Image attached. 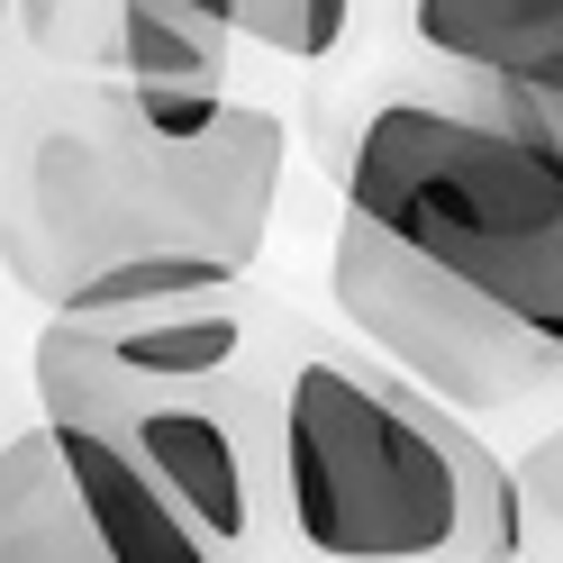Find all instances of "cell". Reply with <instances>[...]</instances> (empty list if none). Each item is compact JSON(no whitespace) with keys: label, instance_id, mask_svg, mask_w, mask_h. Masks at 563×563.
<instances>
[{"label":"cell","instance_id":"cell-1","mask_svg":"<svg viewBox=\"0 0 563 563\" xmlns=\"http://www.w3.org/2000/svg\"><path fill=\"white\" fill-rule=\"evenodd\" d=\"M282 119L228 100L209 136H164L136 82H46L0 136V264L55 319L219 300L264 255Z\"/></svg>","mask_w":563,"mask_h":563},{"label":"cell","instance_id":"cell-2","mask_svg":"<svg viewBox=\"0 0 563 563\" xmlns=\"http://www.w3.org/2000/svg\"><path fill=\"white\" fill-rule=\"evenodd\" d=\"M282 518L309 563H527L518 473L373 345L291 336Z\"/></svg>","mask_w":563,"mask_h":563},{"label":"cell","instance_id":"cell-3","mask_svg":"<svg viewBox=\"0 0 563 563\" xmlns=\"http://www.w3.org/2000/svg\"><path fill=\"white\" fill-rule=\"evenodd\" d=\"M345 209L382 219L418 255L464 273L563 345V91L554 82H482L454 100H391L345 155Z\"/></svg>","mask_w":563,"mask_h":563},{"label":"cell","instance_id":"cell-4","mask_svg":"<svg viewBox=\"0 0 563 563\" xmlns=\"http://www.w3.org/2000/svg\"><path fill=\"white\" fill-rule=\"evenodd\" d=\"M291 328L219 373H136L82 319H46L37 400L46 428H91L146 473L228 563H264L282 518V437H291Z\"/></svg>","mask_w":563,"mask_h":563},{"label":"cell","instance_id":"cell-5","mask_svg":"<svg viewBox=\"0 0 563 563\" xmlns=\"http://www.w3.org/2000/svg\"><path fill=\"white\" fill-rule=\"evenodd\" d=\"M328 291H336V319L400 382L437 391L464 418H500L518 400H537L545 382H563V345H545L490 291H473L464 273H445L437 255H418L409 236H391L382 219H364V209L336 219Z\"/></svg>","mask_w":563,"mask_h":563},{"label":"cell","instance_id":"cell-6","mask_svg":"<svg viewBox=\"0 0 563 563\" xmlns=\"http://www.w3.org/2000/svg\"><path fill=\"white\" fill-rule=\"evenodd\" d=\"M55 445H64V473H74V490H82V509H91V527H100V545H110L119 563H228L219 545L200 537V527L164 500V490L128 464V454L110 445V437H91V428H55Z\"/></svg>","mask_w":563,"mask_h":563},{"label":"cell","instance_id":"cell-7","mask_svg":"<svg viewBox=\"0 0 563 563\" xmlns=\"http://www.w3.org/2000/svg\"><path fill=\"white\" fill-rule=\"evenodd\" d=\"M0 563H119L100 545L55 428H27L0 445Z\"/></svg>","mask_w":563,"mask_h":563},{"label":"cell","instance_id":"cell-8","mask_svg":"<svg viewBox=\"0 0 563 563\" xmlns=\"http://www.w3.org/2000/svg\"><path fill=\"white\" fill-rule=\"evenodd\" d=\"M228 37L236 27L183 10V0H110V46L128 82L164 91H228Z\"/></svg>","mask_w":563,"mask_h":563},{"label":"cell","instance_id":"cell-9","mask_svg":"<svg viewBox=\"0 0 563 563\" xmlns=\"http://www.w3.org/2000/svg\"><path fill=\"white\" fill-rule=\"evenodd\" d=\"M345 19H355V0H236L228 27H236V37H255V46H273V55L319 64V55H336Z\"/></svg>","mask_w":563,"mask_h":563},{"label":"cell","instance_id":"cell-10","mask_svg":"<svg viewBox=\"0 0 563 563\" xmlns=\"http://www.w3.org/2000/svg\"><path fill=\"white\" fill-rule=\"evenodd\" d=\"M518 509H527V563H563V428L518 464Z\"/></svg>","mask_w":563,"mask_h":563},{"label":"cell","instance_id":"cell-11","mask_svg":"<svg viewBox=\"0 0 563 563\" xmlns=\"http://www.w3.org/2000/svg\"><path fill=\"white\" fill-rule=\"evenodd\" d=\"M183 10H200V19H219V27H228V19H236V0H183Z\"/></svg>","mask_w":563,"mask_h":563}]
</instances>
